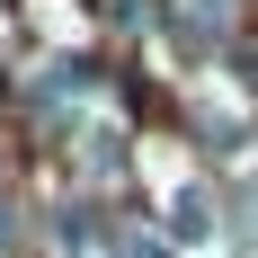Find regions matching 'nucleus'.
Here are the masks:
<instances>
[{
    "mask_svg": "<svg viewBox=\"0 0 258 258\" xmlns=\"http://www.w3.org/2000/svg\"><path fill=\"white\" fill-rule=\"evenodd\" d=\"M232 27V0H178V18H169V45L178 53H214V36Z\"/></svg>",
    "mask_w": 258,
    "mask_h": 258,
    "instance_id": "1",
    "label": "nucleus"
},
{
    "mask_svg": "<svg viewBox=\"0 0 258 258\" xmlns=\"http://www.w3.org/2000/svg\"><path fill=\"white\" fill-rule=\"evenodd\" d=\"M169 240H187V249L214 240V196L205 187H169Z\"/></svg>",
    "mask_w": 258,
    "mask_h": 258,
    "instance_id": "2",
    "label": "nucleus"
}]
</instances>
